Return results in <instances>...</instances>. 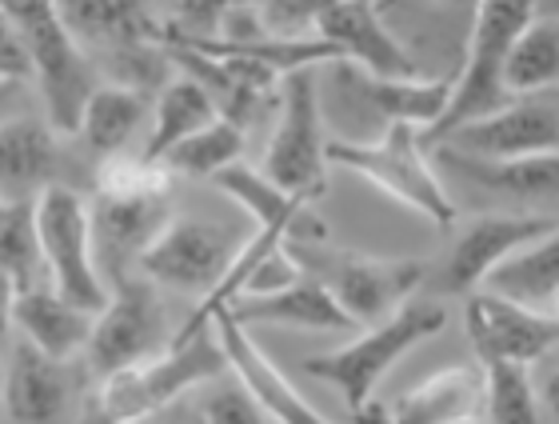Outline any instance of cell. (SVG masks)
<instances>
[{
	"mask_svg": "<svg viewBox=\"0 0 559 424\" xmlns=\"http://www.w3.org/2000/svg\"><path fill=\"white\" fill-rule=\"evenodd\" d=\"M173 173L148 156L117 153L96 168V197H168Z\"/></svg>",
	"mask_w": 559,
	"mask_h": 424,
	"instance_id": "obj_33",
	"label": "cell"
},
{
	"mask_svg": "<svg viewBox=\"0 0 559 424\" xmlns=\"http://www.w3.org/2000/svg\"><path fill=\"white\" fill-rule=\"evenodd\" d=\"M556 224V216H544V212H512V216H479V221H472L464 228V236L455 240L448 264H443V288L455 296L484 288V281L500 269L503 260L515 257L520 248L536 245L539 236H548Z\"/></svg>",
	"mask_w": 559,
	"mask_h": 424,
	"instance_id": "obj_13",
	"label": "cell"
},
{
	"mask_svg": "<svg viewBox=\"0 0 559 424\" xmlns=\"http://www.w3.org/2000/svg\"><path fill=\"white\" fill-rule=\"evenodd\" d=\"M240 325H296V329H320V332H344L356 329L352 317L336 305V296L328 293L316 276H300L296 284L280 288L272 296H240L228 305Z\"/></svg>",
	"mask_w": 559,
	"mask_h": 424,
	"instance_id": "obj_22",
	"label": "cell"
},
{
	"mask_svg": "<svg viewBox=\"0 0 559 424\" xmlns=\"http://www.w3.org/2000/svg\"><path fill=\"white\" fill-rule=\"evenodd\" d=\"M21 89H24V84H4V81H0V125H4V117L12 113V105H16Z\"/></svg>",
	"mask_w": 559,
	"mask_h": 424,
	"instance_id": "obj_41",
	"label": "cell"
},
{
	"mask_svg": "<svg viewBox=\"0 0 559 424\" xmlns=\"http://www.w3.org/2000/svg\"><path fill=\"white\" fill-rule=\"evenodd\" d=\"M152 117L148 96L132 89V84H96L93 96L84 101L81 125L72 137H81V144L96 161H108L129 149V141L144 129V120Z\"/></svg>",
	"mask_w": 559,
	"mask_h": 424,
	"instance_id": "obj_23",
	"label": "cell"
},
{
	"mask_svg": "<svg viewBox=\"0 0 559 424\" xmlns=\"http://www.w3.org/2000/svg\"><path fill=\"white\" fill-rule=\"evenodd\" d=\"M467 341L479 365H536L539 356L559 349V317H544L532 308L503 301V296L476 288L464 296Z\"/></svg>",
	"mask_w": 559,
	"mask_h": 424,
	"instance_id": "obj_12",
	"label": "cell"
},
{
	"mask_svg": "<svg viewBox=\"0 0 559 424\" xmlns=\"http://www.w3.org/2000/svg\"><path fill=\"white\" fill-rule=\"evenodd\" d=\"M21 28L28 57H33V81L45 96V120L57 132H76L84 101L96 89V72L84 57L81 40L69 33L60 16V0H0Z\"/></svg>",
	"mask_w": 559,
	"mask_h": 424,
	"instance_id": "obj_4",
	"label": "cell"
},
{
	"mask_svg": "<svg viewBox=\"0 0 559 424\" xmlns=\"http://www.w3.org/2000/svg\"><path fill=\"white\" fill-rule=\"evenodd\" d=\"M316 36L336 48L340 60H352L360 72L380 81H412L419 76L408 48L388 33V24L376 12V0H336L332 9L316 16Z\"/></svg>",
	"mask_w": 559,
	"mask_h": 424,
	"instance_id": "obj_14",
	"label": "cell"
},
{
	"mask_svg": "<svg viewBox=\"0 0 559 424\" xmlns=\"http://www.w3.org/2000/svg\"><path fill=\"white\" fill-rule=\"evenodd\" d=\"M536 12L539 0H476V16H472V33H467L464 48V69L452 81L440 120L424 132V144H440L452 129L488 117V113L512 101L508 84H503L508 52H512L515 36L524 33V24Z\"/></svg>",
	"mask_w": 559,
	"mask_h": 424,
	"instance_id": "obj_2",
	"label": "cell"
},
{
	"mask_svg": "<svg viewBox=\"0 0 559 424\" xmlns=\"http://www.w3.org/2000/svg\"><path fill=\"white\" fill-rule=\"evenodd\" d=\"M212 325H216V337H221L224 356H228V373L245 385L248 397L260 404V413L272 416L276 424H336V421H328L320 409H312V404L304 401L300 389L272 365L269 353H264L257 344V337L248 332V325H240L228 308H221V313L212 317Z\"/></svg>",
	"mask_w": 559,
	"mask_h": 424,
	"instance_id": "obj_15",
	"label": "cell"
},
{
	"mask_svg": "<svg viewBox=\"0 0 559 424\" xmlns=\"http://www.w3.org/2000/svg\"><path fill=\"white\" fill-rule=\"evenodd\" d=\"M57 129L40 117H9L0 125V201H36L60 185Z\"/></svg>",
	"mask_w": 559,
	"mask_h": 424,
	"instance_id": "obj_18",
	"label": "cell"
},
{
	"mask_svg": "<svg viewBox=\"0 0 559 424\" xmlns=\"http://www.w3.org/2000/svg\"><path fill=\"white\" fill-rule=\"evenodd\" d=\"M236 240L224 224L200 221V216H168L164 228L140 252L136 269L148 276L156 288H176V293H200V301L221 284V276L233 264Z\"/></svg>",
	"mask_w": 559,
	"mask_h": 424,
	"instance_id": "obj_10",
	"label": "cell"
},
{
	"mask_svg": "<svg viewBox=\"0 0 559 424\" xmlns=\"http://www.w3.org/2000/svg\"><path fill=\"white\" fill-rule=\"evenodd\" d=\"M0 272L12 276L21 293L48 276L36 233V201H0Z\"/></svg>",
	"mask_w": 559,
	"mask_h": 424,
	"instance_id": "obj_30",
	"label": "cell"
},
{
	"mask_svg": "<svg viewBox=\"0 0 559 424\" xmlns=\"http://www.w3.org/2000/svg\"><path fill=\"white\" fill-rule=\"evenodd\" d=\"M136 424H204V413H200V404H185V397H180V401L164 404Z\"/></svg>",
	"mask_w": 559,
	"mask_h": 424,
	"instance_id": "obj_38",
	"label": "cell"
},
{
	"mask_svg": "<svg viewBox=\"0 0 559 424\" xmlns=\"http://www.w3.org/2000/svg\"><path fill=\"white\" fill-rule=\"evenodd\" d=\"M328 165L352 168L372 189L388 192L404 209L428 216L440 228L455 224V204L440 185L428 153H424V132L412 125H388V132L372 144L332 141L328 144Z\"/></svg>",
	"mask_w": 559,
	"mask_h": 424,
	"instance_id": "obj_5",
	"label": "cell"
},
{
	"mask_svg": "<svg viewBox=\"0 0 559 424\" xmlns=\"http://www.w3.org/2000/svg\"><path fill=\"white\" fill-rule=\"evenodd\" d=\"M69 361L40 353L33 341L16 337L4 361L0 404L12 424H52L69 404Z\"/></svg>",
	"mask_w": 559,
	"mask_h": 424,
	"instance_id": "obj_17",
	"label": "cell"
},
{
	"mask_svg": "<svg viewBox=\"0 0 559 424\" xmlns=\"http://www.w3.org/2000/svg\"><path fill=\"white\" fill-rule=\"evenodd\" d=\"M484 409V365H448L384 409L388 424H460Z\"/></svg>",
	"mask_w": 559,
	"mask_h": 424,
	"instance_id": "obj_20",
	"label": "cell"
},
{
	"mask_svg": "<svg viewBox=\"0 0 559 424\" xmlns=\"http://www.w3.org/2000/svg\"><path fill=\"white\" fill-rule=\"evenodd\" d=\"M245 153V129L233 125L228 117H216L200 132H192L188 141H180L173 153L164 156L160 165L173 177H216L221 168L236 165Z\"/></svg>",
	"mask_w": 559,
	"mask_h": 424,
	"instance_id": "obj_31",
	"label": "cell"
},
{
	"mask_svg": "<svg viewBox=\"0 0 559 424\" xmlns=\"http://www.w3.org/2000/svg\"><path fill=\"white\" fill-rule=\"evenodd\" d=\"M443 325H448V308L412 296L408 305L396 308L392 317H384L380 325H368L356 341L340 344L332 353L308 356V361H304V373H312L316 380L336 385V389L344 392V401H348L352 416H356L360 409L372 404V392H376V385L388 377V368L396 365L404 353H412L416 344L431 341Z\"/></svg>",
	"mask_w": 559,
	"mask_h": 424,
	"instance_id": "obj_3",
	"label": "cell"
},
{
	"mask_svg": "<svg viewBox=\"0 0 559 424\" xmlns=\"http://www.w3.org/2000/svg\"><path fill=\"white\" fill-rule=\"evenodd\" d=\"M508 96L539 93V89H559V16L556 12H536L515 36L503 69Z\"/></svg>",
	"mask_w": 559,
	"mask_h": 424,
	"instance_id": "obj_27",
	"label": "cell"
},
{
	"mask_svg": "<svg viewBox=\"0 0 559 424\" xmlns=\"http://www.w3.org/2000/svg\"><path fill=\"white\" fill-rule=\"evenodd\" d=\"M539 397V413H544V424H559V368L544 380V389H536Z\"/></svg>",
	"mask_w": 559,
	"mask_h": 424,
	"instance_id": "obj_40",
	"label": "cell"
},
{
	"mask_svg": "<svg viewBox=\"0 0 559 424\" xmlns=\"http://www.w3.org/2000/svg\"><path fill=\"white\" fill-rule=\"evenodd\" d=\"M204 424H264L260 404L245 392L240 380H212L204 401H200Z\"/></svg>",
	"mask_w": 559,
	"mask_h": 424,
	"instance_id": "obj_34",
	"label": "cell"
},
{
	"mask_svg": "<svg viewBox=\"0 0 559 424\" xmlns=\"http://www.w3.org/2000/svg\"><path fill=\"white\" fill-rule=\"evenodd\" d=\"M539 4H548V12H556L559 16V0H539Z\"/></svg>",
	"mask_w": 559,
	"mask_h": 424,
	"instance_id": "obj_42",
	"label": "cell"
},
{
	"mask_svg": "<svg viewBox=\"0 0 559 424\" xmlns=\"http://www.w3.org/2000/svg\"><path fill=\"white\" fill-rule=\"evenodd\" d=\"M484 288L532 308V313L559 317V224L548 236H539L536 245L520 248L515 257L503 260L484 281Z\"/></svg>",
	"mask_w": 559,
	"mask_h": 424,
	"instance_id": "obj_24",
	"label": "cell"
},
{
	"mask_svg": "<svg viewBox=\"0 0 559 424\" xmlns=\"http://www.w3.org/2000/svg\"><path fill=\"white\" fill-rule=\"evenodd\" d=\"M245 4H260V0H180V4H176V24L168 28V33L216 36L224 16L236 9H245Z\"/></svg>",
	"mask_w": 559,
	"mask_h": 424,
	"instance_id": "obj_35",
	"label": "cell"
},
{
	"mask_svg": "<svg viewBox=\"0 0 559 424\" xmlns=\"http://www.w3.org/2000/svg\"><path fill=\"white\" fill-rule=\"evenodd\" d=\"M216 117H221V108H216V101L209 96V89L180 72V76L160 93V101L152 105V132L140 156H148V161L160 165L176 144L188 141L192 132H200Z\"/></svg>",
	"mask_w": 559,
	"mask_h": 424,
	"instance_id": "obj_26",
	"label": "cell"
},
{
	"mask_svg": "<svg viewBox=\"0 0 559 424\" xmlns=\"http://www.w3.org/2000/svg\"><path fill=\"white\" fill-rule=\"evenodd\" d=\"M460 424H479V421H460Z\"/></svg>",
	"mask_w": 559,
	"mask_h": 424,
	"instance_id": "obj_44",
	"label": "cell"
},
{
	"mask_svg": "<svg viewBox=\"0 0 559 424\" xmlns=\"http://www.w3.org/2000/svg\"><path fill=\"white\" fill-rule=\"evenodd\" d=\"M173 344V325H168V308L148 276H129L108 293L105 308L96 313L93 337L84 344L88 368L96 377H108L117 368L140 365L160 356Z\"/></svg>",
	"mask_w": 559,
	"mask_h": 424,
	"instance_id": "obj_9",
	"label": "cell"
},
{
	"mask_svg": "<svg viewBox=\"0 0 559 424\" xmlns=\"http://www.w3.org/2000/svg\"><path fill=\"white\" fill-rule=\"evenodd\" d=\"M0 380H4V365H0ZM0 416H4V404H0Z\"/></svg>",
	"mask_w": 559,
	"mask_h": 424,
	"instance_id": "obj_43",
	"label": "cell"
},
{
	"mask_svg": "<svg viewBox=\"0 0 559 424\" xmlns=\"http://www.w3.org/2000/svg\"><path fill=\"white\" fill-rule=\"evenodd\" d=\"M16 296H21V288L12 284V276L0 272V341L12 332V308H16Z\"/></svg>",
	"mask_w": 559,
	"mask_h": 424,
	"instance_id": "obj_39",
	"label": "cell"
},
{
	"mask_svg": "<svg viewBox=\"0 0 559 424\" xmlns=\"http://www.w3.org/2000/svg\"><path fill=\"white\" fill-rule=\"evenodd\" d=\"M288 248L296 252L304 269L316 264L328 293L336 296V305L352 317V325H380L384 317H392L396 308H404L416 296V288L428 276L424 260H380V257H360V252H320L288 240Z\"/></svg>",
	"mask_w": 559,
	"mask_h": 424,
	"instance_id": "obj_8",
	"label": "cell"
},
{
	"mask_svg": "<svg viewBox=\"0 0 559 424\" xmlns=\"http://www.w3.org/2000/svg\"><path fill=\"white\" fill-rule=\"evenodd\" d=\"M224 373H228V356L216 337V325L192 337H173L160 356L96 377V389L84 397L76 424H136L200 385L221 380Z\"/></svg>",
	"mask_w": 559,
	"mask_h": 424,
	"instance_id": "obj_1",
	"label": "cell"
},
{
	"mask_svg": "<svg viewBox=\"0 0 559 424\" xmlns=\"http://www.w3.org/2000/svg\"><path fill=\"white\" fill-rule=\"evenodd\" d=\"M60 16L76 40L140 45L148 33L140 0H60Z\"/></svg>",
	"mask_w": 559,
	"mask_h": 424,
	"instance_id": "obj_29",
	"label": "cell"
},
{
	"mask_svg": "<svg viewBox=\"0 0 559 424\" xmlns=\"http://www.w3.org/2000/svg\"><path fill=\"white\" fill-rule=\"evenodd\" d=\"M360 89L368 93L376 113H384L388 125H412L419 132H428L440 120L448 93H452L448 81H419V76H412V81H380V76H368V72H360Z\"/></svg>",
	"mask_w": 559,
	"mask_h": 424,
	"instance_id": "obj_28",
	"label": "cell"
},
{
	"mask_svg": "<svg viewBox=\"0 0 559 424\" xmlns=\"http://www.w3.org/2000/svg\"><path fill=\"white\" fill-rule=\"evenodd\" d=\"M336 0H260V12H264V24L272 33H296L304 24H316V16L324 9H332Z\"/></svg>",
	"mask_w": 559,
	"mask_h": 424,
	"instance_id": "obj_37",
	"label": "cell"
},
{
	"mask_svg": "<svg viewBox=\"0 0 559 424\" xmlns=\"http://www.w3.org/2000/svg\"><path fill=\"white\" fill-rule=\"evenodd\" d=\"M0 81L4 84H28L33 81V57L24 45L21 28L9 12L0 9Z\"/></svg>",
	"mask_w": 559,
	"mask_h": 424,
	"instance_id": "obj_36",
	"label": "cell"
},
{
	"mask_svg": "<svg viewBox=\"0 0 559 424\" xmlns=\"http://www.w3.org/2000/svg\"><path fill=\"white\" fill-rule=\"evenodd\" d=\"M209 180L224 197H233V201L257 221V228H280L288 240H316V236H324V224L308 221V201L276 189L260 168L245 165V161L221 168V173Z\"/></svg>",
	"mask_w": 559,
	"mask_h": 424,
	"instance_id": "obj_21",
	"label": "cell"
},
{
	"mask_svg": "<svg viewBox=\"0 0 559 424\" xmlns=\"http://www.w3.org/2000/svg\"><path fill=\"white\" fill-rule=\"evenodd\" d=\"M88 209H93L96 269L112 293L117 284L129 281L140 252L164 228L168 209H164V197H96L88 201Z\"/></svg>",
	"mask_w": 559,
	"mask_h": 424,
	"instance_id": "obj_16",
	"label": "cell"
},
{
	"mask_svg": "<svg viewBox=\"0 0 559 424\" xmlns=\"http://www.w3.org/2000/svg\"><path fill=\"white\" fill-rule=\"evenodd\" d=\"M280 117L264 149L260 173L288 197L312 204L328 189V141L320 132V96H316L312 69L288 72L280 81Z\"/></svg>",
	"mask_w": 559,
	"mask_h": 424,
	"instance_id": "obj_7",
	"label": "cell"
},
{
	"mask_svg": "<svg viewBox=\"0 0 559 424\" xmlns=\"http://www.w3.org/2000/svg\"><path fill=\"white\" fill-rule=\"evenodd\" d=\"M443 168L464 173L472 185L496 192V197H512V201H559V153L548 156H520V161H472V156H455L448 149L436 153Z\"/></svg>",
	"mask_w": 559,
	"mask_h": 424,
	"instance_id": "obj_25",
	"label": "cell"
},
{
	"mask_svg": "<svg viewBox=\"0 0 559 424\" xmlns=\"http://www.w3.org/2000/svg\"><path fill=\"white\" fill-rule=\"evenodd\" d=\"M36 233L45 257L48 284L76 305L100 313L108 301V284L96 269L93 248V209L72 185H52L36 197Z\"/></svg>",
	"mask_w": 559,
	"mask_h": 424,
	"instance_id": "obj_6",
	"label": "cell"
},
{
	"mask_svg": "<svg viewBox=\"0 0 559 424\" xmlns=\"http://www.w3.org/2000/svg\"><path fill=\"white\" fill-rule=\"evenodd\" d=\"M440 149L472 161H520V156L559 153V89L512 96L488 117L452 129Z\"/></svg>",
	"mask_w": 559,
	"mask_h": 424,
	"instance_id": "obj_11",
	"label": "cell"
},
{
	"mask_svg": "<svg viewBox=\"0 0 559 424\" xmlns=\"http://www.w3.org/2000/svg\"><path fill=\"white\" fill-rule=\"evenodd\" d=\"M93 308L69 301L52 284L24 288L16 296V308H12V329L21 332L24 341H33L40 353L57 356V361H72L76 353H84V344L93 337Z\"/></svg>",
	"mask_w": 559,
	"mask_h": 424,
	"instance_id": "obj_19",
	"label": "cell"
},
{
	"mask_svg": "<svg viewBox=\"0 0 559 424\" xmlns=\"http://www.w3.org/2000/svg\"><path fill=\"white\" fill-rule=\"evenodd\" d=\"M484 409L491 424H544L527 365H484Z\"/></svg>",
	"mask_w": 559,
	"mask_h": 424,
	"instance_id": "obj_32",
	"label": "cell"
}]
</instances>
